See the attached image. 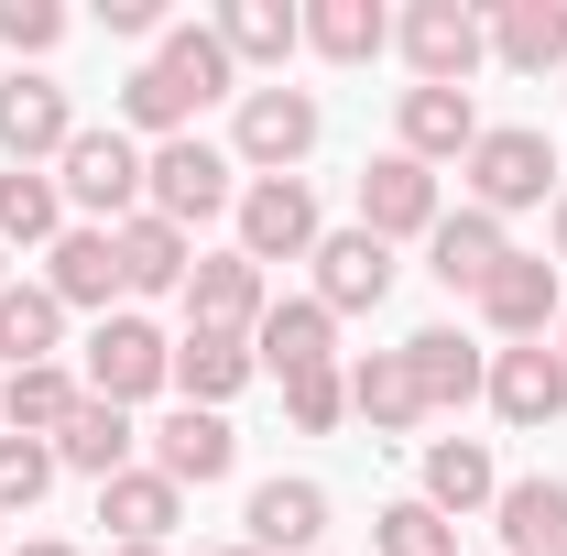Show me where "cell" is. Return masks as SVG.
<instances>
[{"label": "cell", "mask_w": 567, "mask_h": 556, "mask_svg": "<svg viewBox=\"0 0 567 556\" xmlns=\"http://www.w3.org/2000/svg\"><path fill=\"white\" fill-rule=\"evenodd\" d=\"M502 262H513V240H502V218H481V208H447L425 229V274L447 284V295H481Z\"/></svg>", "instance_id": "obj_17"}, {"label": "cell", "mask_w": 567, "mask_h": 556, "mask_svg": "<svg viewBox=\"0 0 567 556\" xmlns=\"http://www.w3.org/2000/svg\"><path fill=\"white\" fill-rule=\"evenodd\" d=\"M186 121H197V99H186V87H175V76L164 66H132L121 76V132H153V142H186Z\"/></svg>", "instance_id": "obj_35"}, {"label": "cell", "mask_w": 567, "mask_h": 556, "mask_svg": "<svg viewBox=\"0 0 567 556\" xmlns=\"http://www.w3.org/2000/svg\"><path fill=\"white\" fill-rule=\"evenodd\" d=\"M481 317H492L502 339L524 349V339H557V317H567V295H557V262L546 251H513L492 284H481Z\"/></svg>", "instance_id": "obj_11"}, {"label": "cell", "mask_w": 567, "mask_h": 556, "mask_svg": "<svg viewBox=\"0 0 567 556\" xmlns=\"http://www.w3.org/2000/svg\"><path fill=\"white\" fill-rule=\"evenodd\" d=\"M218 556H251V546H218Z\"/></svg>", "instance_id": "obj_45"}, {"label": "cell", "mask_w": 567, "mask_h": 556, "mask_svg": "<svg viewBox=\"0 0 567 556\" xmlns=\"http://www.w3.org/2000/svg\"><path fill=\"white\" fill-rule=\"evenodd\" d=\"M481 22L513 76H567V0H492Z\"/></svg>", "instance_id": "obj_19"}, {"label": "cell", "mask_w": 567, "mask_h": 556, "mask_svg": "<svg viewBox=\"0 0 567 556\" xmlns=\"http://www.w3.org/2000/svg\"><path fill=\"white\" fill-rule=\"evenodd\" d=\"M11 556H76V546H55V535H33V546H11Z\"/></svg>", "instance_id": "obj_40"}, {"label": "cell", "mask_w": 567, "mask_h": 556, "mask_svg": "<svg viewBox=\"0 0 567 556\" xmlns=\"http://www.w3.org/2000/svg\"><path fill=\"white\" fill-rule=\"evenodd\" d=\"M328 132V110L306 99V87H240V121H229V164H251V175H295L306 153Z\"/></svg>", "instance_id": "obj_5"}, {"label": "cell", "mask_w": 567, "mask_h": 556, "mask_svg": "<svg viewBox=\"0 0 567 556\" xmlns=\"http://www.w3.org/2000/svg\"><path fill=\"white\" fill-rule=\"evenodd\" d=\"M382 295H393V240L328 229V240H317V306H328V317H360V306H382Z\"/></svg>", "instance_id": "obj_14"}, {"label": "cell", "mask_w": 567, "mask_h": 556, "mask_svg": "<svg viewBox=\"0 0 567 556\" xmlns=\"http://www.w3.org/2000/svg\"><path fill=\"white\" fill-rule=\"evenodd\" d=\"M557 360H567V317H557Z\"/></svg>", "instance_id": "obj_43"}, {"label": "cell", "mask_w": 567, "mask_h": 556, "mask_svg": "<svg viewBox=\"0 0 567 556\" xmlns=\"http://www.w3.org/2000/svg\"><path fill=\"white\" fill-rule=\"evenodd\" d=\"M557 556H567V546H557Z\"/></svg>", "instance_id": "obj_46"}, {"label": "cell", "mask_w": 567, "mask_h": 556, "mask_svg": "<svg viewBox=\"0 0 567 556\" xmlns=\"http://www.w3.org/2000/svg\"><path fill=\"white\" fill-rule=\"evenodd\" d=\"M284 415L306 425V436H328V425L350 415V371H339V360H328V371H295V382H284Z\"/></svg>", "instance_id": "obj_38"}, {"label": "cell", "mask_w": 567, "mask_h": 556, "mask_svg": "<svg viewBox=\"0 0 567 556\" xmlns=\"http://www.w3.org/2000/svg\"><path fill=\"white\" fill-rule=\"evenodd\" d=\"M142 208L175 218V229L197 240L218 208H240V164H229L218 142H197V132H186V142H153V164H142Z\"/></svg>", "instance_id": "obj_1"}, {"label": "cell", "mask_w": 567, "mask_h": 556, "mask_svg": "<svg viewBox=\"0 0 567 556\" xmlns=\"http://www.w3.org/2000/svg\"><path fill=\"white\" fill-rule=\"evenodd\" d=\"M492 524H502V546H513V556H557V546H567V481H557V470H535V481H502Z\"/></svg>", "instance_id": "obj_28"}, {"label": "cell", "mask_w": 567, "mask_h": 556, "mask_svg": "<svg viewBox=\"0 0 567 556\" xmlns=\"http://www.w3.org/2000/svg\"><path fill=\"white\" fill-rule=\"evenodd\" d=\"M142 164L153 153L110 121V132H76L55 153V186H66V208H87V229H121V218H142Z\"/></svg>", "instance_id": "obj_2"}, {"label": "cell", "mask_w": 567, "mask_h": 556, "mask_svg": "<svg viewBox=\"0 0 567 556\" xmlns=\"http://www.w3.org/2000/svg\"><path fill=\"white\" fill-rule=\"evenodd\" d=\"M87 404V382H76L66 360H33V371H0V415H11V436H55V425Z\"/></svg>", "instance_id": "obj_32"}, {"label": "cell", "mask_w": 567, "mask_h": 556, "mask_svg": "<svg viewBox=\"0 0 567 556\" xmlns=\"http://www.w3.org/2000/svg\"><path fill=\"white\" fill-rule=\"evenodd\" d=\"M110 240H121V295H186V274H197V240H186L175 218L142 208V218H121Z\"/></svg>", "instance_id": "obj_20"}, {"label": "cell", "mask_w": 567, "mask_h": 556, "mask_svg": "<svg viewBox=\"0 0 567 556\" xmlns=\"http://www.w3.org/2000/svg\"><path fill=\"white\" fill-rule=\"evenodd\" d=\"M393 44H404L415 87H470L481 55H492V22H481L470 0H415V11L393 22Z\"/></svg>", "instance_id": "obj_6"}, {"label": "cell", "mask_w": 567, "mask_h": 556, "mask_svg": "<svg viewBox=\"0 0 567 556\" xmlns=\"http://www.w3.org/2000/svg\"><path fill=\"white\" fill-rule=\"evenodd\" d=\"M99 524H110V546H164L186 524V491L164 470H121V481H99Z\"/></svg>", "instance_id": "obj_21"}, {"label": "cell", "mask_w": 567, "mask_h": 556, "mask_svg": "<svg viewBox=\"0 0 567 556\" xmlns=\"http://www.w3.org/2000/svg\"><path fill=\"white\" fill-rule=\"evenodd\" d=\"M492 415H502V425H524V436L567 415V360H557L546 339H524V349H492Z\"/></svg>", "instance_id": "obj_13"}, {"label": "cell", "mask_w": 567, "mask_h": 556, "mask_svg": "<svg viewBox=\"0 0 567 556\" xmlns=\"http://www.w3.org/2000/svg\"><path fill=\"white\" fill-rule=\"evenodd\" d=\"M76 132H87V121L66 110L55 76H0V153H11V164H55Z\"/></svg>", "instance_id": "obj_9"}, {"label": "cell", "mask_w": 567, "mask_h": 556, "mask_svg": "<svg viewBox=\"0 0 567 556\" xmlns=\"http://www.w3.org/2000/svg\"><path fill=\"white\" fill-rule=\"evenodd\" d=\"M240 382H251V339H229V328H186V339H175V393H186L197 415H218Z\"/></svg>", "instance_id": "obj_26"}, {"label": "cell", "mask_w": 567, "mask_h": 556, "mask_svg": "<svg viewBox=\"0 0 567 556\" xmlns=\"http://www.w3.org/2000/svg\"><path fill=\"white\" fill-rule=\"evenodd\" d=\"M470 208L481 218H513V208H546L557 197V142L546 132H524V121H502V132H481L470 142Z\"/></svg>", "instance_id": "obj_4"}, {"label": "cell", "mask_w": 567, "mask_h": 556, "mask_svg": "<svg viewBox=\"0 0 567 556\" xmlns=\"http://www.w3.org/2000/svg\"><path fill=\"white\" fill-rule=\"evenodd\" d=\"M55 491V436H0V524Z\"/></svg>", "instance_id": "obj_37"}, {"label": "cell", "mask_w": 567, "mask_h": 556, "mask_svg": "<svg viewBox=\"0 0 567 556\" xmlns=\"http://www.w3.org/2000/svg\"><path fill=\"white\" fill-rule=\"evenodd\" d=\"M371 546L382 556H458V524H447L436 502H382V513H371Z\"/></svg>", "instance_id": "obj_36"}, {"label": "cell", "mask_w": 567, "mask_h": 556, "mask_svg": "<svg viewBox=\"0 0 567 556\" xmlns=\"http://www.w3.org/2000/svg\"><path fill=\"white\" fill-rule=\"evenodd\" d=\"M76 382L132 415V404H153V393L175 382V339H164L153 317H99V339L76 349Z\"/></svg>", "instance_id": "obj_3"}, {"label": "cell", "mask_w": 567, "mask_h": 556, "mask_svg": "<svg viewBox=\"0 0 567 556\" xmlns=\"http://www.w3.org/2000/svg\"><path fill=\"white\" fill-rule=\"evenodd\" d=\"M110 556H175V546H110Z\"/></svg>", "instance_id": "obj_42"}, {"label": "cell", "mask_w": 567, "mask_h": 556, "mask_svg": "<svg viewBox=\"0 0 567 556\" xmlns=\"http://www.w3.org/2000/svg\"><path fill=\"white\" fill-rule=\"evenodd\" d=\"M218 44H229V66H284L306 44V11L295 0H218Z\"/></svg>", "instance_id": "obj_31"}, {"label": "cell", "mask_w": 567, "mask_h": 556, "mask_svg": "<svg viewBox=\"0 0 567 556\" xmlns=\"http://www.w3.org/2000/svg\"><path fill=\"white\" fill-rule=\"evenodd\" d=\"M350 415L371 425V436H404V425H425V393H415V371H404V349H371V360H350Z\"/></svg>", "instance_id": "obj_30"}, {"label": "cell", "mask_w": 567, "mask_h": 556, "mask_svg": "<svg viewBox=\"0 0 567 556\" xmlns=\"http://www.w3.org/2000/svg\"><path fill=\"white\" fill-rule=\"evenodd\" d=\"M44 295H55V306H110V295H121V240L76 218L66 240L44 251Z\"/></svg>", "instance_id": "obj_25"}, {"label": "cell", "mask_w": 567, "mask_h": 556, "mask_svg": "<svg viewBox=\"0 0 567 556\" xmlns=\"http://www.w3.org/2000/svg\"><path fill=\"white\" fill-rule=\"evenodd\" d=\"M317 197H306V175H251L240 186V262H317Z\"/></svg>", "instance_id": "obj_7"}, {"label": "cell", "mask_w": 567, "mask_h": 556, "mask_svg": "<svg viewBox=\"0 0 567 556\" xmlns=\"http://www.w3.org/2000/svg\"><path fill=\"white\" fill-rule=\"evenodd\" d=\"M153 66L175 76V87H186L197 110L240 87V66H229V44H218V22H164V33H153Z\"/></svg>", "instance_id": "obj_29"}, {"label": "cell", "mask_w": 567, "mask_h": 556, "mask_svg": "<svg viewBox=\"0 0 567 556\" xmlns=\"http://www.w3.org/2000/svg\"><path fill=\"white\" fill-rule=\"evenodd\" d=\"M436 175H425L415 153H382V164H360V229L371 240H425L436 229Z\"/></svg>", "instance_id": "obj_8"}, {"label": "cell", "mask_w": 567, "mask_h": 556, "mask_svg": "<svg viewBox=\"0 0 567 556\" xmlns=\"http://www.w3.org/2000/svg\"><path fill=\"white\" fill-rule=\"evenodd\" d=\"M132 447H142V425L121 415V404H99V393L55 425V470H87V481H121V470H132Z\"/></svg>", "instance_id": "obj_24"}, {"label": "cell", "mask_w": 567, "mask_h": 556, "mask_svg": "<svg viewBox=\"0 0 567 556\" xmlns=\"http://www.w3.org/2000/svg\"><path fill=\"white\" fill-rule=\"evenodd\" d=\"M317 535H328V491L317 481H262L251 513H240V546L251 556H317Z\"/></svg>", "instance_id": "obj_16"}, {"label": "cell", "mask_w": 567, "mask_h": 556, "mask_svg": "<svg viewBox=\"0 0 567 556\" xmlns=\"http://www.w3.org/2000/svg\"><path fill=\"white\" fill-rule=\"evenodd\" d=\"M0 284H11V251H0Z\"/></svg>", "instance_id": "obj_44"}, {"label": "cell", "mask_w": 567, "mask_h": 556, "mask_svg": "<svg viewBox=\"0 0 567 556\" xmlns=\"http://www.w3.org/2000/svg\"><path fill=\"white\" fill-rule=\"evenodd\" d=\"M328 360H339V317H328L317 295H284V306H262V328H251V371L295 382V371H328Z\"/></svg>", "instance_id": "obj_12"}, {"label": "cell", "mask_w": 567, "mask_h": 556, "mask_svg": "<svg viewBox=\"0 0 567 556\" xmlns=\"http://www.w3.org/2000/svg\"><path fill=\"white\" fill-rule=\"evenodd\" d=\"M306 44H317L328 66H371V55L393 44V11H382V0H306Z\"/></svg>", "instance_id": "obj_33"}, {"label": "cell", "mask_w": 567, "mask_h": 556, "mask_svg": "<svg viewBox=\"0 0 567 556\" xmlns=\"http://www.w3.org/2000/svg\"><path fill=\"white\" fill-rule=\"evenodd\" d=\"M557 262H567V186H557Z\"/></svg>", "instance_id": "obj_41"}, {"label": "cell", "mask_w": 567, "mask_h": 556, "mask_svg": "<svg viewBox=\"0 0 567 556\" xmlns=\"http://www.w3.org/2000/svg\"><path fill=\"white\" fill-rule=\"evenodd\" d=\"M66 240V186L44 164H11L0 175V251H55Z\"/></svg>", "instance_id": "obj_27"}, {"label": "cell", "mask_w": 567, "mask_h": 556, "mask_svg": "<svg viewBox=\"0 0 567 556\" xmlns=\"http://www.w3.org/2000/svg\"><path fill=\"white\" fill-rule=\"evenodd\" d=\"M262 306H274L262 262H240V251H197V274H186V328H229V339H251Z\"/></svg>", "instance_id": "obj_10"}, {"label": "cell", "mask_w": 567, "mask_h": 556, "mask_svg": "<svg viewBox=\"0 0 567 556\" xmlns=\"http://www.w3.org/2000/svg\"><path fill=\"white\" fill-rule=\"evenodd\" d=\"M415 502H436L447 524L492 513V502H502V470H492V447H481V436H436V447H425V491H415Z\"/></svg>", "instance_id": "obj_22"}, {"label": "cell", "mask_w": 567, "mask_h": 556, "mask_svg": "<svg viewBox=\"0 0 567 556\" xmlns=\"http://www.w3.org/2000/svg\"><path fill=\"white\" fill-rule=\"evenodd\" d=\"M481 132H492V121L470 110V87H404V142H393V153H415L425 175H436V164H470Z\"/></svg>", "instance_id": "obj_18"}, {"label": "cell", "mask_w": 567, "mask_h": 556, "mask_svg": "<svg viewBox=\"0 0 567 556\" xmlns=\"http://www.w3.org/2000/svg\"><path fill=\"white\" fill-rule=\"evenodd\" d=\"M404 371H415L425 415H447V404H470V393H492V360L458 339V328H415L404 339Z\"/></svg>", "instance_id": "obj_23"}, {"label": "cell", "mask_w": 567, "mask_h": 556, "mask_svg": "<svg viewBox=\"0 0 567 556\" xmlns=\"http://www.w3.org/2000/svg\"><path fill=\"white\" fill-rule=\"evenodd\" d=\"M55 44H66L55 0H0V55H55Z\"/></svg>", "instance_id": "obj_39"}, {"label": "cell", "mask_w": 567, "mask_h": 556, "mask_svg": "<svg viewBox=\"0 0 567 556\" xmlns=\"http://www.w3.org/2000/svg\"><path fill=\"white\" fill-rule=\"evenodd\" d=\"M55 339H66V306L44 284H0V360L33 371V360H55Z\"/></svg>", "instance_id": "obj_34"}, {"label": "cell", "mask_w": 567, "mask_h": 556, "mask_svg": "<svg viewBox=\"0 0 567 556\" xmlns=\"http://www.w3.org/2000/svg\"><path fill=\"white\" fill-rule=\"evenodd\" d=\"M153 470L175 491H208L240 470V436H229V415H197V404H175V415L153 425Z\"/></svg>", "instance_id": "obj_15"}]
</instances>
